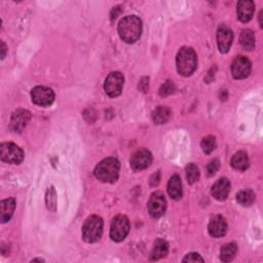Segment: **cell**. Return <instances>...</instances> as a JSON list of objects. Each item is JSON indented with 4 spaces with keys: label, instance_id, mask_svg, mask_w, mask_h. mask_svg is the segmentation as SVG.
Listing matches in <instances>:
<instances>
[{
    "label": "cell",
    "instance_id": "cell-1",
    "mask_svg": "<svg viewBox=\"0 0 263 263\" xmlns=\"http://www.w3.org/2000/svg\"><path fill=\"white\" fill-rule=\"evenodd\" d=\"M118 34L126 43H135L142 34V21L137 16H127L118 24Z\"/></svg>",
    "mask_w": 263,
    "mask_h": 263
},
{
    "label": "cell",
    "instance_id": "cell-2",
    "mask_svg": "<svg viewBox=\"0 0 263 263\" xmlns=\"http://www.w3.org/2000/svg\"><path fill=\"white\" fill-rule=\"evenodd\" d=\"M120 163L114 157H108L97 164L94 174L96 178L104 183H113L118 179Z\"/></svg>",
    "mask_w": 263,
    "mask_h": 263
},
{
    "label": "cell",
    "instance_id": "cell-3",
    "mask_svg": "<svg viewBox=\"0 0 263 263\" xmlns=\"http://www.w3.org/2000/svg\"><path fill=\"white\" fill-rule=\"evenodd\" d=\"M177 71L182 76H190L197 67V57L195 52L188 47L181 48L176 57Z\"/></svg>",
    "mask_w": 263,
    "mask_h": 263
},
{
    "label": "cell",
    "instance_id": "cell-4",
    "mask_svg": "<svg viewBox=\"0 0 263 263\" xmlns=\"http://www.w3.org/2000/svg\"><path fill=\"white\" fill-rule=\"evenodd\" d=\"M103 220L100 216L93 215L89 217L82 226V239L84 242L93 244L100 241L103 235Z\"/></svg>",
    "mask_w": 263,
    "mask_h": 263
},
{
    "label": "cell",
    "instance_id": "cell-5",
    "mask_svg": "<svg viewBox=\"0 0 263 263\" xmlns=\"http://www.w3.org/2000/svg\"><path fill=\"white\" fill-rule=\"evenodd\" d=\"M129 232V221L123 215H117L113 218L110 226V238L114 242L123 241Z\"/></svg>",
    "mask_w": 263,
    "mask_h": 263
},
{
    "label": "cell",
    "instance_id": "cell-6",
    "mask_svg": "<svg viewBox=\"0 0 263 263\" xmlns=\"http://www.w3.org/2000/svg\"><path fill=\"white\" fill-rule=\"evenodd\" d=\"M31 98L32 102L34 104L41 107H48L54 103L55 94L52 89L43 85H38L32 89Z\"/></svg>",
    "mask_w": 263,
    "mask_h": 263
},
{
    "label": "cell",
    "instance_id": "cell-7",
    "mask_svg": "<svg viewBox=\"0 0 263 263\" xmlns=\"http://www.w3.org/2000/svg\"><path fill=\"white\" fill-rule=\"evenodd\" d=\"M0 156L6 162L20 164L24 159V152L18 145L8 142L0 146Z\"/></svg>",
    "mask_w": 263,
    "mask_h": 263
},
{
    "label": "cell",
    "instance_id": "cell-8",
    "mask_svg": "<svg viewBox=\"0 0 263 263\" xmlns=\"http://www.w3.org/2000/svg\"><path fill=\"white\" fill-rule=\"evenodd\" d=\"M148 212L153 218L161 217L167 210V201L164 194L160 191H155L151 194L147 204Z\"/></svg>",
    "mask_w": 263,
    "mask_h": 263
},
{
    "label": "cell",
    "instance_id": "cell-9",
    "mask_svg": "<svg viewBox=\"0 0 263 263\" xmlns=\"http://www.w3.org/2000/svg\"><path fill=\"white\" fill-rule=\"evenodd\" d=\"M123 83L124 77L120 72H111L105 79L104 91L109 97L116 98L121 94Z\"/></svg>",
    "mask_w": 263,
    "mask_h": 263
},
{
    "label": "cell",
    "instance_id": "cell-10",
    "mask_svg": "<svg viewBox=\"0 0 263 263\" xmlns=\"http://www.w3.org/2000/svg\"><path fill=\"white\" fill-rule=\"evenodd\" d=\"M252 69V64L250 60L244 56L237 57L232 64V73L236 79L247 78Z\"/></svg>",
    "mask_w": 263,
    "mask_h": 263
},
{
    "label": "cell",
    "instance_id": "cell-11",
    "mask_svg": "<svg viewBox=\"0 0 263 263\" xmlns=\"http://www.w3.org/2000/svg\"><path fill=\"white\" fill-rule=\"evenodd\" d=\"M130 167L136 171L147 169L152 162V154L147 149H139L130 157Z\"/></svg>",
    "mask_w": 263,
    "mask_h": 263
},
{
    "label": "cell",
    "instance_id": "cell-12",
    "mask_svg": "<svg viewBox=\"0 0 263 263\" xmlns=\"http://www.w3.org/2000/svg\"><path fill=\"white\" fill-rule=\"evenodd\" d=\"M234 40V33L228 27L222 25L217 31V43L220 53L226 54L232 48Z\"/></svg>",
    "mask_w": 263,
    "mask_h": 263
},
{
    "label": "cell",
    "instance_id": "cell-13",
    "mask_svg": "<svg viewBox=\"0 0 263 263\" xmlns=\"http://www.w3.org/2000/svg\"><path fill=\"white\" fill-rule=\"evenodd\" d=\"M31 119V113L24 109H19L15 111L11 118V128L16 133L21 132L27 126Z\"/></svg>",
    "mask_w": 263,
    "mask_h": 263
},
{
    "label": "cell",
    "instance_id": "cell-14",
    "mask_svg": "<svg viewBox=\"0 0 263 263\" xmlns=\"http://www.w3.org/2000/svg\"><path fill=\"white\" fill-rule=\"evenodd\" d=\"M230 182L227 178H220L211 189V193L215 200L222 202L225 201L230 192Z\"/></svg>",
    "mask_w": 263,
    "mask_h": 263
},
{
    "label": "cell",
    "instance_id": "cell-15",
    "mask_svg": "<svg viewBox=\"0 0 263 263\" xmlns=\"http://www.w3.org/2000/svg\"><path fill=\"white\" fill-rule=\"evenodd\" d=\"M209 234L213 238H221L225 236L227 232V223L224 217L217 215L209 223L208 226Z\"/></svg>",
    "mask_w": 263,
    "mask_h": 263
},
{
    "label": "cell",
    "instance_id": "cell-16",
    "mask_svg": "<svg viewBox=\"0 0 263 263\" xmlns=\"http://www.w3.org/2000/svg\"><path fill=\"white\" fill-rule=\"evenodd\" d=\"M238 18L241 22H249L255 13V4L250 0H243L238 4Z\"/></svg>",
    "mask_w": 263,
    "mask_h": 263
},
{
    "label": "cell",
    "instance_id": "cell-17",
    "mask_svg": "<svg viewBox=\"0 0 263 263\" xmlns=\"http://www.w3.org/2000/svg\"><path fill=\"white\" fill-rule=\"evenodd\" d=\"M16 209V200L14 197L4 200L0 204V220L3 223H7L13 217Z\"/></svg>",
    "mask_w": 263,
    "mask_h": 263
},
{
    "label": "cell",
    "instance_id": "cell-18",
    "mask_svg": "<svg viewBox=\"0 0 263 263\" xmlns=\"http://www.w3.org/2000/svg\"><path fill=\"white\" fill-rule=\"evenodd\" d=\"M169 253V244L167 241L162 239H158L155 241L152 251L150 253V260L156 261L163 257H166Z\"/></svg>",
    "mask_w": 263,
    "mask_h": 263
},
{
    "label": "cell",
    "instance_id": "cell-19",
    "mask_svg": "<svg viewBox=\"0 0 263 263\" xmlns=\"http://www.w3.org/2000/svg\"><path fill=\"white\" fill-rule=\"evenodd\" d=\"M168 192L173 200L178 201L182 197V182L181 178L178 175H174L173 177H171L168 184Z\"/></svg>",
    "mask_w": 263,
    "mask_h": 263
},
{
    "label": "cell",
    "instance_id": "cell-20",
    "mask_svg": "<svg viewBox=\"0 0 263 263\" xmlns=\"http://www.w3.org/2000/svg\"><path fill=\"white\" fill-rule=\"evenodd\" d=\"M232 166L234 169L239 171H245L250 166V160L248 154L244 151H239L234 154L232 158Z\"/></svg>",
    "mask_w": 263,
    "mask_h": 263
},
{
    "label": "cell",
    "instance_id": "cell-21",
    "mask_svg": "<svg viewBox=\"0 0 263 263\" xmlns=\"http://www.w3.org/2000/svg\"><path fill=\"white\" fill-rule=\"evenodd\" d=\"M151 116L155 124H163L170 119L171 110L167 106H158L153 110Z\"/></svg>",
    "mask_w": 263,
    "mask_h": 263
},
{
    "label": "cell",
    "instance_id": "cell-22",
    "mask_svg": "<svg viewBox=\"0 0 263 263\" xmlns=\"http://www.w3.org/2000/svg\"><path fill=\"white\" fill-rule=\"evenodd\" d=\"M238 252V246L236 243H227L221 247L220 260L223 262L232 261Z\"/></svg>",
    "mask_w": 263,
    "mask_h": 263
},
{
    "label": "cell",
    "instance_id": "cell-23",
    "mask_svg": "<svg viewBox=\"0 0 263 263\" xmlns=\"http://www.w3.org/2000/svg\"><path fill=\"white\" fill-rule=\"evenodd\" d=\"M240 42L241 46L243 47L244 50L246 51H253L255 48V35L254 32L252 30H244L241 33V37H240Z\"/></svg>",
    "mask_w": 263,
    "mask_h": 263
},
{
    "label": "cell",
    "instance_id": "cell-24",
    "mask_svg": "<svg viewBox=\"0 0 263 263\" xmlns=\"http://www.w3.org/2000/svg\"><path fill=\"white\" fill-rule=\"evenodd\" d=\"M238 203L244 207H250L255 202V193L251 189H246L238 193Z\"/></svg>",
    "mask_w": 263,
    "mask_h": 263
},
{
    "label": "cell",
    "instance_id": "cell-25",
    "mask_svg": "<svg viewBox=\"0 0 263 263\" xmlns=\"http://www.w3.org/2000/svg\"><path fill=\"white\" fill-rule=\"evenodd\" d=\"M186 172V178L189 184H194L195 182L199 181L200 179V170L197 168L196 164L194 163H189L187 164V167L185 169Z\"/></svg>",
    "mask_w": 263,
    "mask_h": 263
},
{
    "label": "cell",
    "instance_id": "cell-26",
    "mask_svg": "<svg viewBox=\"0 0 263 263\" xmlns=\"http://www.w3.org/2000/svg\"><path fill=\"white\" fill-rule=\"evenodd\" d=\"M202 148H203V151L206 153V154H210L211 152H213L216 147H217V143H216V138L213 137V136H207L203 139L202 143Z\"/></svg>",
    "mask_w": 263,
    "mask_h": 263
},
{
    "label": "cell",
    "instance_id": "cell-27",
    "mask_svg": "<svg viewBox=\"0 0 263 263\" xmlns=\"http://www.w3.org/2000/svg\"><path fill=\"white\" fill-rule=\"evenodd\" d=\"M175 92V84L171 80H167L159 89V95L161 97H167Z\"/></svg>",
    "mask_w": 263,
    "mask_h": 263
},
{
    "label": "cell",
    "instance_id": "cell-28",
    "mask_svg": "<svg viewBox=\"0 0 263 263\" xmlns=\"http://www.w3.org/2000/svg\"><path fill=\"white\" fill-rule=\"evenodd\" d=\"M220 168V161L218 159H213L212 161L209 162L208 167H207V172L209 176H213L216 174V172L219 170Z\"/></svg>",
    "mask_w": 263,
    "mask_h": 263
},
{
    "label": "cell",
    "instance_id": "cell-29",
    "mask_svg": "<svg viewBox=\"0 0 263 263\" xmlns=\"http://www.w3.org/2000/svg\"><path fill=\"white\" fill-rule=\"evenodd\" d=\"M183 262H204V259L197 253H189L183 259Z\"/></svg>",
    "mask_w": 263,
    "mask_h": 263
},
{
    "label": "cell",
    "instance_id": "cell-30",
    "mask_svg": "<svg viewBox=\"0 0 263 263\" xmlns=\"http://www.w3.org/2000/svg\"><path fill=\"white\" fill-rule=\"evenodd\" d=\"M158 173H159V172L155 173V174L151 177V179H150V184H151L152 186H156V185L159 183V177H160V175L156 178V176L158 175Z\"/></svg>",
    "mask_w": 263,
    "mask_h": 263
},
{
    "label": "cell",
    "instance_id": "cell-31",
    "mask_svg": "<svg viewBox=\"0 0 263 263\" xmlns=\"http://www.w3.org/2000/svg\"><path fill=\"white\" fill-rule=\"evenodd\" d=\"M2 47H3V49H2V51H3L2 59H5V57H6V54H7V46H6V43H5L4 41L2 42Z\"/></svg>",
    "mask_w": 263,
    "mask_h": 263
},
{
    "label": "cell",
    "instance_id": "cell-32",
    "mask_svg": "<svg viewBox=\"0 0 263 263\" xmlns=\"http://www.w3.org/2000/svg\"><path fill=\"white\" fill-rule=\"evenodd\" d=\"M34 261H40V262H42L43 260H42V259H33V260H32V262H34Z\"/></svg>",
    "mask_w": 263,
    "mask_h": 263
}]
</instances>
